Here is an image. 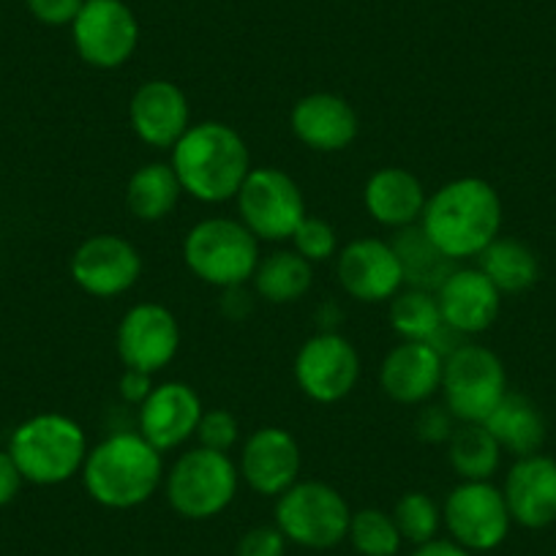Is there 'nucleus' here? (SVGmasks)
Masks as SVG:
<instances>
[{"label":"nucleus","mask_w":556,"mask_h":556,"mask_svg":"<svg viewBox=\"0 0 556 556\" xmlns=\"http://www.w3.org/2000/svg\"><path fill=\"white\" fill-rule=\"evenodd\" d=\"M417 227L453 262L480 256L502 229V200L483 178H456L426 202Z\"/></svg>","instance_id":"1"},{"label":"nucleus","mask_w":556,"mask_h":556,"mask_svg":"<svg viewBox=\"0 0 556 556\" xmlns=\"http://www.w3.org/2000/svg\"><path fill=\"white\" fill-rule=\"evenodd\" d=\"M173 169L184 194L205 205H222L238 197L251 173V153L245 139L229 123H191L189 131L173 148Z\"/></svg>","instance_id":"2"},{"label":"nucleus","mask_w":556,"mask_h":556,"mask_svg":"<svg viewBox=\"0 0 556 556\" xmlns=\"http://www.w3.org/2000/svg\"><path fill=\"white\" fill-rule=\"evenodd\" d=\"M83 483L90 500L110 510L146 505L164 485V453L139 431H117L90 447L83 464Z\"/></svg>","instance_id":"3"},{"label":"nucleus","mask_w":556,"mask_h":556,"mask_svg":"<svg viewBox=\"0 0 556 556\" xmlns=\"http://www.w3.org/2000/svg\"><path fill=\"white\" fill-rule=\"evenodd\" d=\"M7 451L17 462L25 483L61 485L83 472L90 447L77 420L61 412H41L14 429Z\"/></svg>","instance_id":"4"},{"label":"nucleus","mask_w":556,"mask_h":556,"mask_svg":"<svg viewBox=\"0 0 556 556\" xmlns=\"http://www.w3.org/2000/svg\"><path fill=\"white\" fill-rule=\"evenodd\" d=\"M260 240L240 218L213 216L194 224L184 240V262L202 285L245 287L260 265Z\"/></svg>","instance_id":"5"},{"label":"nucleus","mask_w":556,"mask_h":556,"mask_svg":"<svg viewBox=\"0 0 556 556\" xmlns=\"http://www.w3.org/2000/svg\"><path fill=\"white\" fill-rule=\"evenodd\" d=\"M238 464L229 458V453L202 445L180 453L164 475V494L169 507L189 521L222 516L238 496Z\"/></svg>","instance_id":"6"},{"label":"nucleus","mask_w":556,"mask_h":556,"mask_svg":"<svg viewBox=\"0 0 556 556\" xmlns=\"http://www.w3.org/2000/svg\"><path fill=\"white\" fill-rule=\"evenodd\" d=\"M352 510L344 494L323 480H298L276 500V527L308 551L336 548L350 532Z\"/></svg>","instance_id":"7"},{"label":"nucleus","mask_w":556,"mask_h":556,"mask_svg":"<svg viewBox=\"0 0 556 556\" xmlns=\"http://www.w3.org/2000/svg\"><path fill=\"white\" fill-rule=\"evenodd\" d=\"M442 399L458 424H483L507 395L505 363L483 344H458L445 352Z\"/></svg>","instance_id":"8"},{"label":"nucleus","mask_w":556,"mask_h":556,"mask_svg":"<svg viewBox=\"0 0 556 556\" xmlns=\"http://www.w3.org/2000/svg\"><path fill=\"white\" fill-rule=\"evenodd\" d=\"M235 202L245 229L267 243L290 240L308 216L301 186L292 175L276 167H251Z\"/></svg>","instance_id":"9"},{"label":"nucleus","mask_w":556,"mask_h":556,"mask_svg":"<svg viewBox=\"0 0 556 556\" xmlns=\"http://www.w3.org/2000/svg\"><path fill=\"white\" fill-rule=\"evenodd\" d=\"M442 523L453 543L483 554L505 543L513 518L505 494L491 480H462L442 505Z\"/></svg>","instance_id":"10"},{"label":"nucleus","mask_w":556,"mask_h":556,"mask_svg":"<svg viewBox=\"0 0 556 556\" xmlns=\"http://www.w3.org/2000/svg\"><path fill=\"white\" fill-rule=\"evenodd\" d=\"M72 41L88 66L112 72L137 52L139 20L126 0H85L72 23Z\"/></svg>","instance_id":"11"},{"label":"nucleus","mask_w":556,"mask_h":556,"mask_svg":"<svg viewBox=\"0 0 556 556\" xmlns=\"http://www.w3.org/2000/svg\"><path fill=\"white\" fill-rule=\"evenodd\" d=\"M361 379V357L350 339L333 330L314 333L295 355V382L317 404H339Z\"/></svg>","instance_id":"12"},{"label":"nucleus","mask_w":556,"mask_h":556,"mask_svg":"<svg viewBox=\"0 0 556 556\" xmlns=\"http://www.w3.org/2000/svg\"><path fill=\"white\" fill-rule=\"evenodd\" d=\"M74 285L90 298L126 295L142 276V256L137 245L121 235H90L74 249L68 262Z\"/></svg>","instance_id":"13"},{"label":"nucleus","mask_w":556,"mask_h":556,"mask_svg":"<svg viewBox=\"0 0 556 556\" xmlns=\"http://www.w3.org/2000/svg\"><path fill=\"white\" fill-rule=\"evenodd\" d=\"M115 350L123 368L146 374L162 371L180 350L178 317L162 303H137L117 325Z\"/></svg>","instance_id":"14"},{"label":"nucleus","mask_w":556,"mask_h":556,"mask_svg":"<svg viewBox=\"0 0 556 556\" xmlns=\"http://www.w3.org/2000/svg\"><path fill=\"white\" fill-rule=\"evenodd\" d=\"M336 276L341 290L361 303L393 301L406 285L404 265L393 243L379 238H357L336 254Z\"/></svg>","instance_id":"15"},{"label":"nucleus","mask_w":556,"mask_h":556,"mask_svg":"<svg viewBox=\"0 0 556 556\" xmlns=\"http://www.w3.org/2000/svg\"><path fill=\"white\" fill-rule=\"evenodd\" d=\"M301 442L287 429L262 426L243 442L238 462L240 480H245V485L260 496H276L278 500L301 480Z\"/></svg>","instance_id":"16"},{"label":"nucleus","mask_w":556,"mask_h":556,"mask_svg":"<svg viewBox=\"0 0 556 556\" xmlns=\"http://www.w3.org/2000/svg\"><path fill=\"white\" fill-rule=\"evenodd\" d=\"M202 412L205 406L191 384L178 379L153 384L151 395L137 406V431L156 451H178L197 434Z\"/></svg>","instance_id":"17"},{"label":"nucleus","mask_w":556,"mask_h":556,"mask_svg":"<svg viewBox=\"0 0 556 556\" xmlns=\"http://www.w3.org/2000/svg\"><path fill=\"white\" fill-rule=\"evenodd\" d=\"M128 123L142 146L173 151L191 126L189 99L169 79H148L128 101Z\"/></svg>","instance_id":"18"},{"label":"nucleus","mask_w":556,"mask_h":556,"mask_svg":"<svg viewBox=\"0 0 556 556\" xmlns=\"http://www.w3.org/2000/svg\"><path fill=\"white\" fill-rule=\"evenodd\" d=\"M445 352L431 341H401L379 366V388L395 404H429L442 388Z\"/></svg>","instance_id":"19"},{"label":"nucleus","mask_w":556,"mask_h":556,"mask_svg":"<svg viewBox=\"0 0 556 556\" xmlns=\"http://www.w3.org/2000/svg\"><path fill=\"white\" fill-rule=\"evenodd\" d=\"M442 323L462 336L485 333L496 323L502 308V292L489 281L480 267H453L437 290Z\"/></svg>","instance_id":"20"},{"label":"nucleus","mask_w":556,"mask_h":556,"mask_svg":"<svg viewBox=\"0 0 556 556\" xmlns=\"http://www.w3.org/2000/svg\"><path fill=\"white\" fill-rule=\"evenodd\" d=\"M290 128L298 142L317 153L346 151L361 134L355 106L339 93H308L295 101Z\"/></svg>","instance_id":"21"},{"label":"nucleus","mask_w":556,"mask_h":556,"mask_svg":"<svg viewBox=\"0 0 556 556\" xmlns=\"http://www.w3.org/2000/svg\"><path fill=\"white\" fill-rule=\"evenodd\" d=\"M502 494L510 518L523 529L551 527L556 521V462L543 453L516 458Z\"/></svg>","instance_id":"22"},{"label":"nucleus","mask_w":556,"mask_h":556,"mask_svg":"<svg viewBox=\"0 0 556 556\" xmlns=\"http://www.w3.org/2000/svg\"><path fill=\"white\" fill-rule=\"evenodd\" d=\"M426 202H429V194L420 178L404 167L377 169L363 189V205L368 216L388 229H406L420 224Z\"/></svg>","instance_id":"23"},{"label":"nucleus","mask_w":556,"mask_h":556,"mask_svg":"<svg viewBox=\"0 0 556 556\" xmlns=\"http://www.w3.org/2000/svg\"><path fill=\"white\" fill-rule=\"evenodd\" d=\"M483 426L494 437L496 445L502 447V453H510L516 458L534 456L545 442L543 412L538 409L532 399L521 393H510V390L496 404V409L485 417Z\"/></svg>","instance_id":"24"},{"label":"nucleus","mask_w":556,"mask_h":556,"mask_svg":"<svg viewBox=\"0 0 556 556\" xmlns=\"http://www.w3.org/2000/svg\"><path fill=\"white\" fill-rule=\"evenodd\" d=\"M184 197L173 164L148 162L131 173L126 184V205L139 222H162L178 207Z\"/></svg>","instance_id":"25"},{"label":"nucleus","mask_w":556,"mask_h":556,"mask_svg":"<svg viewBox=\"0 0 556 556\" xmlns=\"http://www.w3.org/2000/svg\"><path fill=\"white\" fill-rule=\"evenodd\" d=\"M251 285H254V292L265 303H273V306H290V303L301 301V298L312 290L314 265L303 260L295 249L273 251V254L260 260Z\"/></svg>","instance_id":"26"},{"label":"nucleus","mask_w":556,"mask_h":556,"mask_svg":"<svg viewBox=\"0 0 556 556\" xmlns=\"http://www.w3.org/2000/svg\"><path fill=\"white\" fill-rule=\"evenodd\" d=\"M480 270L502 295H518L538 285L540 262L527 243L516 238H496L480 254Z\"/></svg>","instance_id":"27"},{"label":"nucleus","mask_w":556,"mask_h":556,"mask_svg":"<svg viewBox=\"0 0 556 556\" xmlns=\"http://www.w3.org/2000/svg\"><path fill=\"white\" fill-rule=\"evenodd\" d=\"M447 445V464L462 480H491L502 464V447L483 424H458Z\"/></svg>","instance_id":"28"},{"label":"nucleus","mask_w":556,"mask_h":556,"mask_svg":"<svg viewBox=\"0 0 556 556\" xmlns=\"http://www.w3.org/2000/svg\"><path fill=\"white\" fill-rule=\"evenodd\" d=\"M388 314L390 328L395 330L401 341H431V344H437L440 333L445 330L437 292L420 290V287L401 290L390 301Z\"/></svg>","instance_id":"29"},{"label":"nucleus","mask_w":556,"mask_h":556,"mask_svg":"<svg viewBox=\"0 0 556 556\" xmlns=\"http://www.w3.org/2000/svg\"><path fill=\"white\" fill-rule=\"evenodd\" d=\"M395 254H399L401 265H404V278L406 285L420 287V290L437 292L440 285L451 276L453 265L456 262L447 260L434 243L424 235V229L406 227L401 229V238L393 243Z\"/></svg>","instance_id":"30"},{"label":"nucleus","mask_w":556,"mask_h":556,"mask_svg":"<svg viewBox=\"0 0 556 556\" xmlns=\"http://www.w3.org/2000/svg\"><path fill=\"white\" fill-rule=\"evenodd\" d=\"M346 540L361 556H395L401 548V532L393 521V513L379 507H363L352 513Z\"/></svg>","instance_id":"31"},{"label":"nucleus","mask_w":556,"mask_h":556,"mask_svg":"<svg viewBox=\"0 0 556 556\" xmlns=\"http://www.w3.org/2000/svg\"><path fill=\"white\" fill-rule=\"evenodd\" d=\"M393 521L401 540L412 545H424L437 540L442 527V507L424 491H406L393 507Z\"/></svg>","instance_id":"32"},{"label":"nucleus","mask_w":556,"mask_h":556,"mask_svg":"<svg viewBox=\"0 0 556 556\" xmlns=\"http://www.w3.org/2000/svg\"><path fill=\"white\" fill-rule=\"evenodd\" d=\"M290 240L292 245H295L298 254L306 262H312V265L336 260V254H339V235H336V229L330 227L328 222H323V218L306 216Z\"/></svg>","instance_id":"33"},{"label":"nucleus","mask_w":556,"mask_h":556,"mask_svg":"<svg viewBox=\"0 0 556 556\" xmlns=\"http://www.w3.org/2000/svg\"><path fill=\"white\" fill-rule=\"evenodd\" d=\"M194 437L202 447H211V451H218V453H229L240 440L238 417H235L229 409H224V406L205 409L202 412Z\"/></svg>","instance_id":"34"},{"label":"nucleus","mask_w":556,"mask_h":556,"mask_svg":"<svg viewBox=\"0 0 556 556\" xmlns=\"http://www.w3.org/2000/svg\"><path fill=\"white\" fill-rule=\"evenodd\" d=\"M287 543L290 540L276 523H260V527H251L249 532H243L235 556H287Z\"/></svg>","instance_id":"35"},{"label":"nucleus","mask_w":556,"mask_h":556,"mask_svg":"<svg viewBox=\"0 0 556 556\" xmlns=\"http://www.w3.org/2000/svg\"><path fill=\"white\" fill-rule=\"evenodd\" d=\"M456 424L458 420L451 415V409L445 404H426L415 420V434L424 442H447L453 429H456Z\"/></svg>","instance_id":"36"},{"label":"nucleus","mask_w":556,"mask_h":556,"mask_svg":"<svg viewBox=\"0 0 556 556\" xmlns=\"http://www.w3.org/2000/svg\"><path fill=\"white\" fill-rule=\"evenodd\" d=\"M83 3L85 0H25L28 12L41 25H50V28H63V25L72 28L74 17L79 14Z\"/></svg>","instance_id":"37"},{"label":"nucleus","mask_w":556,"mask_h":556,"mask_svg":"<svg viewBox=\"0 0 556 556\" xmlns=\"http://www.w3.org/2000/svg\"><path fill=\"white\" fill-rule=\"evenodd\" d=\"M153 390V374L137 371V368H123L121 379H117V393L123 401L139 406L151 395Z\"/></svg>","instance_id":"38"},{"label":"nucleus","mask_w":556,"mask_h":556,"mask_svg":"<svg viewBox=\"0 0 556 556\" xmlns=\"http://www.w3.org/2000/svg\"><path fill=\"white\" fill-rule=\"evenodd\" d=\"M25 478L20 472L17 462L12 458L9 451H0V507L12 505L17 500L20 489H23Z\"/></svg>","instance_id":"39"},{"label":"nucleus","mask_w":556,"mask_h":556,"mask_svg":"<svg viewBox=\"0 0 556 556\" xmlns=\"http://www.w3.org/2000/svg\"><path fill=\"white\" fill-rule=\"evenodd\" d=\"M412 556H475L472 551L462 548L458 543H453V540H431V543H424L417 545V551Z\"/></svg>","instance_id":"40"}]
</instances>
